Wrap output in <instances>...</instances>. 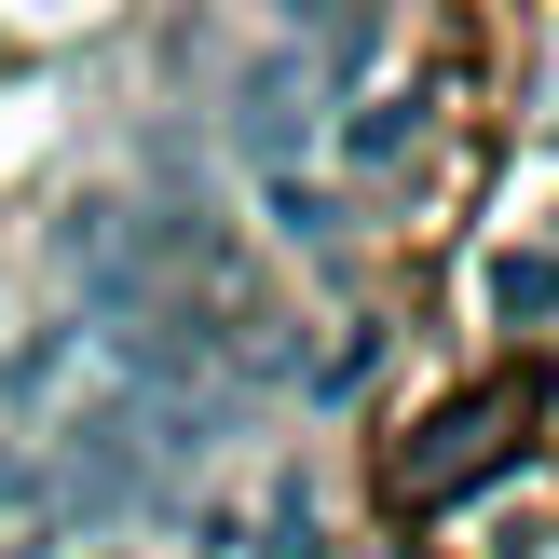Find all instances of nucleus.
Instances as JSON below:
<instances>
[{"label":"nucleus","instance_id":"f257e3e1","mask_svg":"<svg viewBox=\"0 0 559 559\" xmlns=\"http://www.w3.org/2000/svg\"><path fill=\"white\" fill-rule=\"evenodd\" d=\"M314 136H328V69L300 41L246 55V69H233V151H246V178H300Z\"/></svg>","mask_w":559,"mask_h":559},{"label":"nucleus","instance_id":"f03ea898","mask_svg":"<svg viewBox=\"0 0 559 559\" xmlns=\"http://www.w3.org/2000/svg\"><path fill=\"white\" fill-rule=\"evenodd\" d=\"M27 546H69V491H55L41 437H0V559H27Z\"/></svg>","mask_w":559,"mask_h":559},{"label":"nucleus","instance_id":"7ed1b4c3","mask_svg":"<svg viewBox=\"0 0 559 559\" xmlns=\"http://www.w3.org/2000/svg\"><path fill=\"white\" fill-rule=\"evenodd\" d=\"M260 205H273V233H287L300 260H328V246H342V191H328V178H260Z\"/></svg>","mask_w":559,"mask_h":559},{"label":"nucleus","instance_id":"20e7f679","mask_svg":"<svg viewBox=\"0 0 559 559\" xmlns=\"http://www.w3.org/2000/svg\"><path fill=\"white\" fill-rule=\"evenodd\" d=\"M409 123H424L409 96H369V109H342V164H396V151H409Z\"/></svg>","mask_w":559,"mask_h":559},{"label":"nucleus","instance_id":"39448f33","mask_svg":"<svg viewBox=\"0 0 559 559\" xmlns=\"http://www.w3.org/2000/svg\"><path fill=\"white\" fill-rule=\"evenodd\" d=\"M287 27H328V69H369V0H287Z\"/></svg>","mask_w":559,"mask_h":559},{"label":"nucleus","instance_id":"423d86ee","mask_svg":"<svg viewBox=\"0 0 559 559\" xmlns=\"http://www.w3.org/2000/svg\"><path fill=\"white\" fill-rule=\"evenodd\" d=\"M491 300H506V314H546V300H559V260H506V273H491Z\"/></svg>","mask_w":559,"mask_h":559}]
</instances>
